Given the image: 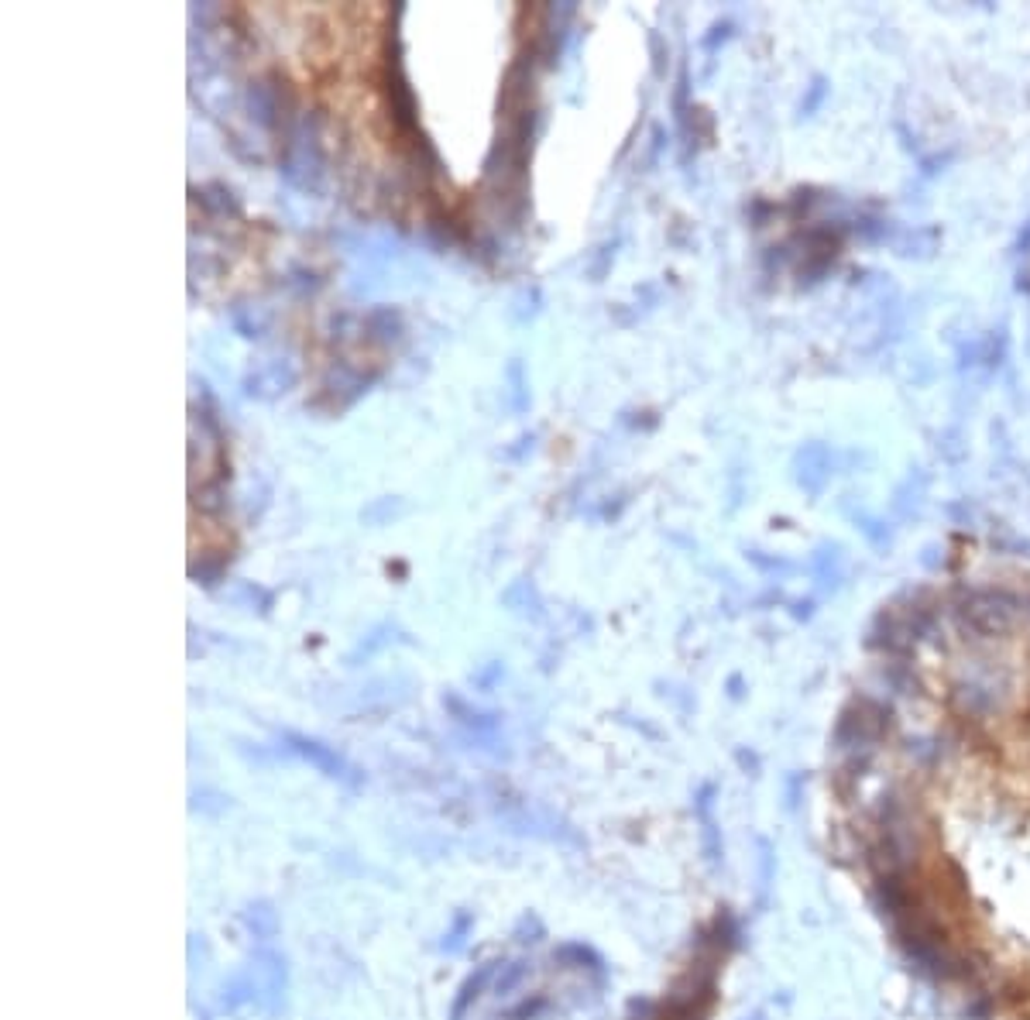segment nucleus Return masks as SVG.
<instances>
[{"label": "nucleus", "instance_id": "8", "mask_svg": "<svg viewBox=\"0 0 1030 1020\" xmlns=\"http://www.w3.org/2000/svg\"><path fill=\"white\" fill-rule=\"evenodd\" d=\"M539 1010H543V1000H533V1004H523V1006H515V1010H512V1014H508V1020H529V1017H536Z\"/></svg>", "mask_w": 1030, "mask_h": 1020}, {"label": "nucleus", "instance_id": "7", "mask_svg": "<svg viewBox=\"0 0 1030 1020\" xmlns=\"http://www.w3.org/2000/svg\"><path fill=\"white\" fill-rule=\"evenodd\" d=\"M515 938H519L523 945H536L539 938H543V924H539L533 914H523L519 924H515Z\"/></svg>", "mask_w": 1030, "mask_h": 1020}, {"label": "nucleus", "instance_id": "1", "mask_svg": "<svg viewBox=\"0 0 1030 1020\" xmlns=\"http://www.w3.org/2000/svg\"><path fill=\"white\" fill-rule=\"evenodd\" d=\"M248 976L254 979L258 990V1004H265L269 1010L282 1006L285 993V959L275 951H254V959L248 962Z\"/></svg>", "mask_w": 1030, "mask_h": 1020}, {"label": "nucleus", "instance_id": "4", "mask_svg": "<svg viewBox=\"0 0 1030 1020\" xmlns=\"http://www.w3.org/2000/svg\"><path fill=\"white\" fill-rule=\"evenodd\" d=\"M292 742H296V749L303 752V756H306L310 763H316V766H320V770H324L326 777L347 780V766L340 763V760H337V756H334V752H330V749H324L320 742H310V738H292Z\"/></svg>", "mask_w": 1030, "mask_h": 1020}, {"label": "nucleus", "instance_id": "2", "mask_svg": "<svg viewBox=\"0 0 1030 1020\" xmlns=\"http://www.w3.org/2000/svg\"><path fill=\"white\" fill-rule=\"evenodd\" d=\"M498 969H502V962H484V965H478V969H474V972H471L464 983H461V990H457V1000H453V1010H451V1020H464L467 1010L478 1004V996L484 993V986H488V983L498 976Z\"/></svg>", "mask_w": 1030, "mask_h": 1020}, {"label": "nucleus", "instance_id": "3", "mask_svg": "<svg viewBox=\"0 0 1030 1020\" xmlns=\"http://www.w3.org/2000/svg\"><path fill=\"white\" fill-rule=\"evenodd\" d=\"M244 924H248V931H251L254 938L279 935V914H275V907H271L269 900H258V904L248 907V910H244Z\"/></svg>", "mask_w": 1030, "mask_h": 1020}, {"label": "nucleus", "instance_id": "5", "mask_svg": "<svg viewBox=\"0 0 1030 1020\" xmlns=\"http://www.w3.org/2000/svg\"><path fill=\"white\" fill-rule=\"evenodd\" d=\"M526 976H529V962H505L494 976V996H508Z\"/></svg>", "mask_w": 1030, "mask_h": 1020}, {"label": "nucleus", "instance_id": "6", "mask_svg": "<svg viewBox=\"0 0 1030 1020\" xmlns=\"http://www.w3.org/2000/svg\"><path fill=\"white\" fill-rule=\"evenodd\" d=\"M474 928V918L471 914H457V921H453V931L447 938H443V945L440 949L443 951H461L464 949V935Z\"/></svg>", "mask_w": 1030, "mask_h": 1020}]
</instances>
